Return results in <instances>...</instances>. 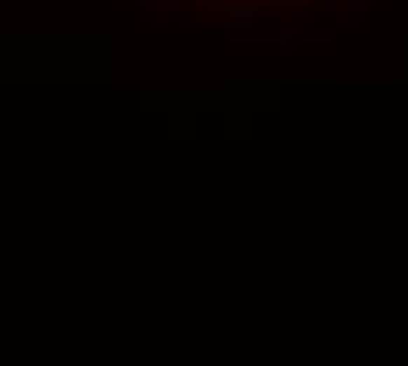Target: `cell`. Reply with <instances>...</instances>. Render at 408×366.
Returning a JSON list of instances; mask_svg holds the SVG:
<instances>
[{"mask_svg": "<svg viewBox=\"0 0 408 366\" xmlns=\"http://www.w3.org/2000/svg\"><path fill=\"white\" fill-rule=\"evenodd\" d=\"M226 11H229V15H250L254 8H250V4H236V0H233V4H229Z\"/></svg>", "mask_w": 408, "mask_h": 366, "instance_id": "2", "label": "cell"}, {"mask_svg": "<svg viewBox=\"0 0 408 366\" xmlns=\"http://www.w3.org/2000/svg\"><path fill=\"white\" fill-rule=\"evenodd\" d=\"M144 18H165V8H141Z\"/></svg>", "mask_w": 408, "mask_h": 366, "instance_id": "3", "label": "cell"}, {"mask_svg": "<svg viewBox=\"0 0 408 366\" xmlns=\"http://www.w3.org/2000/svg\"><path fill=\"white\" fill-rule=\"evenodd\" d=\"M299 39H306V32H303V29H282V50H285V53H289Z\"/></svg>", "mask_w": 408, "mask_h": 366, "instance_id": "1", "label": "cell"}]
</instances>
